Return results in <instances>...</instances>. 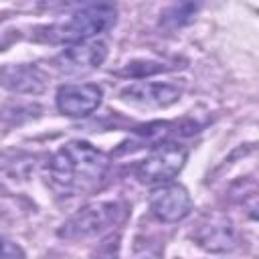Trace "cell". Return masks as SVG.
<instances>
[{"mask_svg": "<svg viewBox=\"0 0 259 259\" xmlns=\"http://www.w3.org/2000/svg\"><path fill=\"white\" fill-rule=\"evenodd\" d=\"M119 217V204L117 202H93L83 206L79 212H75L59 231L61 237L77 241L87 239L93 235L103 233L107 227H111Z\"/></svg>", "mask_w": 259, "mask_h": 259, "instance_id": "277c9868", "label": "cell"}, {"mask_svg": "<svg viewBox=\"0 0 259 259\" xmlns=\"http://www.w3.org/2000/svg\"><path fill=\"white\" fill-rule=\"evenodd\" d=\"M107 57V45L103 40L87 38L79 42H71L65 51H61L55 59L53 65L57 71L67 73V75H81L95 71Z\"/></svg>", "mask_w": 259, "mask_h": 259, "instance_id": "5b68a950", "label": "cell"}, {"mask_svg": "<svg viewBox=\"0 0 259 259\" xmlns=\"http://www.w3.org/2000/svg\"><path fill=\"white\" fill-rule=\"evenodd\" d=\"M150 210L162 223H176L190 214L192 200L184 186L180 184H166L158 186L150 194Z\"/></svg>", "mask_w": 259, "mask_h": 259, "instance_id": "8992f818", "label": "cell"}, {"mask_svg": "<svg viewBox=\"0 0 259 259\" xmlns=\"http://www.w3.org/2000/svg\"><path fill=\"white\" fill-rule=\"evenodd\" d=\"M22 255H24V251L16 243H10L0 237V257H22Z\"/></svg>", "mask_w": 259, "mask_h": 259, "instance_id": "9c48e42d", "label": "cell"}, {"mask_svg": "<svg viewBox=\"0 0 259 259\" xmlns=\"http://www.w3.org/2000/svg\"><path fill=\"white\" fill-rule=\"evenodd\" d=\"M188 150L176 142L158 144L136 168V176L144 184L170 182L186 164Z\"/></svg>", "mask_w": 259, "mask_h": 259, "instance_id": "3957f363", "label": "cell"}, {"mask_svg": "<svg viewBox=\"0 0 259 259\" xmlns=\"http://www.w3.org/2000/svg\"><path fill=\"white\" fill-rule=\"evenodd\" d=\"M81 6L61 22H55L38 34L47 42H79L109 30L117 20L113 0H81Z\"/></svg>", "mask_w": 259, "mask_h": 259, "instance_id": "7a4b0ae2", "label": "cell"}, {"mask_svg": "<svg viewBox=\"0 0 259 259\" xmlns=\"http://www.w3.org/2000/svg\"><path fill=\"white\" fill-rule=\"evenodd\" d=\"M103 91L95 83H67L57 91V107L63 115L85 117L101 103Z\"/></svg>", "mask_w": 259, "mask_h": 259, "instance_id": "52a82bcc", "label": "cell"}, {"mask_svg": "<svg viewBox=\"0 0 259 259\" xmlns=\"http://www.w3.org/2000/svg\"><path fill=\"white\" fill-rule=\"evenodd\" d=\"M107 172V156L87 142H69L49 162L51 180L67 192L95 188Z\"/></svg>", "mask_w": 259, "mask_h": 259, "instance_id": "6da1fadb", "label": "cell"}, {"mask_svg": "<svg viewBox=\"0 0 259 259\" xmlns=\"http://www.w3.org/2000/svg\"><path fill=\"white\" fill-rule=\"evenodd\" d=\"M119 97L125 103H132L136 107H168L180 99V89L170 83H156V81H138L119 91Z\"/></svg>", "mask_w": 259, "mask_h": 259, "instance_id": "ba28073f", "label": "cell"}, {"mask_svg": "<svg viewBox=\"0 0 259 259\" xmlns=\"http://www.w3.org/2000/svg\"><path fill=\"white\" fill-rule=\"evenodd\" d=\"M73 2H81V0H42V4H47V6H67Z\"/></svg>", "mask_w": 259, "mask_h": 259, "instance_id": "30bf717a", "label": "cell"}]
</instances>
